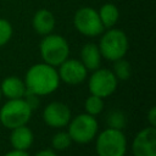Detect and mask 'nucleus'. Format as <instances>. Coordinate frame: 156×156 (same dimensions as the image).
Wrapping results in <instances>:
<instances>
[{
  "instance_id": "f257e3e1",
  "label": "nucleus",
  "mask_w": 156,
  "mask_h": 156,
  "mask_svg": "<svg viewBox=\"0 0 156 156\" xmlns=\"http://www.w3.org/2000/svg\"><path fill=\"white\" fill-rule=\"evenodd\" d=\"M23 82L28 94L44 96L52 94L58 88L60 77L57 69L54 66L41 62L35 63L28 68Z\"/></svg>"
},
{
  "instance_id": "f03ea898",
  "label": "nucleus",
  "mask_w": 156,
  "mask_h": 156,
  "mask_svg": "<svg viewBox=\"0 0 156 156\" xmlns=\"http://www.w3.org/2000/svg\"><path fill=\"white\" fill-rule=\"evenodd\" d=\"M102 37L99 41V50L104 58L108 61H116L123 58L128 51L129 41L127 34L122 29L108 28L106 32L104 30Z\"/></svg>"
},
{
  "instance_id": "7ed1b4c3",
  "label": "nucleus",
  "mask_w": 156,
  "mask_h": 156,
  "mask_svg": "<svg viewBox=\"0 0 156 156\" xmlns=\"http://www.w3.org/2000/svg\"><path fill=\"white\" fill-rule=\"evenodd\" d=\"M33 108L26 99H9L0 108V122L7 129L24 126L29 122Z\"/></svg>"
},
{
  "instance_id": "20e7f679",
  "label": "nucleus",
  "mask_w": 156,
  "mask_h": 156,
  "mask_svg": "<svg viewBox=\"0 0 156 156\" xmlns=\"http://www.w3.org/2000/svg\"><path fill=\"white\" fill-rule=\"evenodd\" d=\"M39 51L43 58V62L58 67L69 55V45L68 41L60 34H48L44 35L40 44Z\"/></svg>"
},
{
  "instance_id": "39448f33",
  "label": "nucleus",
  "mask_w": 156,
  "mask_h": 156,
  "mask_svg": "<svg viewBox=\"0 0 156 156\" xmlns=\"http://www.w3.org/2000/svg\"><path fill=\"white\" fill-rule=\"evenodd\" d=\"M95 150L98 156H124L127 139L122 130L106 128L96 136Z\"/></svg>"
},
{
  "instance_id": "423d86ee",
  "label": "nucleus",
  "mask_w": 156,
  "mask_h": 156,
  "mask_svg": "<svg viewBox=\"0 0 156 156\" xmlns=\"http://www.w3.org/2000/svg\"><path fill=\"white\" fill-rule=\"evenodd\" d=\"M67 126V133L69 134L72 141L78 144H87L91 141L96 136L99 129L96 118L85 112L71 118Z\"/></svg>"
},
{
  "instance_id": "0eeeda50",
  "label": "nucleus",
  "mask_w": 156,
  "mask_h": 156,
  "mask_svg": "<svg viewBox=\"0 0 156 156\" xmlns=\"http://www.w3.org/2000/svg\"><path fill=\"white\" fill-rule=\"evenodd\" d=\"M73 26L85 37H98L105 30L98 11L89 6L80 7L76 11L73 16Z\"/></svg>"
},
{
  "instance_id": "6e6552de",
  "label": "nucleus",
  "mask_w": 156,
  "mask_h": 156,
  "mask_svg": "<svg viewBox=\"0 0 156 156\" xmlns=\"http://www.w3.org/2000/svg\"><path fill=\"white\" fill-rule=\"evenodd\" d=\"M118 79L115 77L113 72L107 68H98L93 71L88 80V88L90 94L99 98H107L115 93L117 89Z\"/></svg>"
},
{
  "instance_id": "1a4fd4ad",
  "label": "nucleus",
  "mask_w": 156,
  "mask_h": 156,
  "mask_svg": "<svg viewBox=\"0 0 156 156\" xmlns=\"http://www.w3.org/2000/svg\"><path fill=\"white\" fill-rule=\"evenodd\" d=\"M72 118L69 107L61 101H52L43 110V119L46 126L51 128H63Z\"/></svg>"
},
{
  "instance_id": "9d476101",
  "label": "nucleus",
  "mask_w": 156,
  "mask_h": 156,
  "mask_svg": "<svg viewBox=\"0 0 156 156\" xmlns=\"http://www.w3.org/2000/svg\"><path fill=\"white\" fill-rule=\"evenodd\" d=\"M132 152L134 156H156V128L146 127L133 139Z\"/></svg>"
},
{
  "instance_id": "9b49d317",
  "label": "nucleus",
  "mask_w": 156,
  "mask_h": 156,
  "mask_svg": "<svg viewBox=\"0 0 156 156\" xmlns=\"http://www.w3.org/2000/svg\"><path fill=\"white\" fill-rule=\"evenodd\" d=\"M58 77L60 80L65 82L66 84L76 85L80 84L85 80L88 69L84 67V65L80 62V60L76 58H66L60 66H58Z\"/></svg>"
},
{
  "instance_id": "f8f14e48",
  "label": "nucleus",
  "mask_w": 156,
  "mask_h": 156,
  "mask_svg": "<svg viewBox=\"0 0 156 156\" xmlns=\"http://www.w3.org/2000/svg\"><path fill=\"white\" fill-rule=\"evenodd\" d=\"M55 16L54 13L48 10V9H40L38 10L32 20V26L33 29L35 30L37 34L39 35H48L50 33H52L54 28H55Z\"/></svg>"
},
{
  "instance_id": "ddd939ff",
  "label": "nucleus",
  "mask_w": 156,
  "mask_h": 156,
  "mask_svg": "<svg viewBox=\"0 0 156 156\" xmlns=\"http://www.w3.org/2000/svg\"><path fill=\"white\" fill-rule=\"evenodd\" d=\"M33 141H34V134L32 129L27 127V124L11 129L10 143L13 149L27 151L33 145Z\"/></svg>"
},
{
  "instance_id": "4468645a",
  "label": "nucleus",
  "mask_w": 156,
  "mask_h": 156,
  "mask_svg": "<svg viewBox=\"0 0 156 156\" xmlns=\"http://www.w3.org/2000/svg\"><path fill=\"white\" fill-rule=\"evenodd\" d=\"M0 89H1V94L7 100L9 99H21V98H24V95L27 93L24 82L22 79H20L18 77H16V76L6 77L1 82Z\"/></svg>"
},
{
  "instance_id": "2eb2a0df",
  "label": "nucleus",
  "mask_w": 156,
  "mask_h": 156,
  "mask_svg": "<svg viewBox=\"0 0 156 156\" xmlns=\"http://www.w3.org/2000/svg\"><path fill=\"white\" fill-rule=\"evenodd\" d=\"M101 54L99 46L94 43H87L80 50V62L88 71H95L101 65Z\"/></svg>"
},
{
  "instance_id": "dca6fc26",
  "label": "nucleus",
  "mask_w": 156,
  "mask_h": 156,
  "mask_svg": "<svg viewBox=\"0 0 156 156\" xmlns=\"http://www.w3.org/2000/svg\"><path fill=\"white\" fill-rule=\"evenodd\" d=\"M99 17H100V21L104 26L105 29H108V28H112L117 21H118V17H119V11L117 9V6L112 2H106L104 4L99 11Z\"/></svg>"
},
{
  "instance_id": "f3484780",
  "label": "nucleus",
  "mask_w": 156,
  "mask_h": 156,
  "mask_svg": "<svg viewBox=\"0 0 156 156\" xmlns=\"http://www.w3.org/2000/svg\"><path fill=\"white\" fill-rule=\"evenodd\" d=\"M84 110H85V113L94 117L100 115L104 110V99L90 94L84 101Z\"/></svg>"
},
{
  "instance_id": "a211bd4d",
  "label": "nucleus",
  "mask_w": 156,
  "mask_h": 156,
  "mask_svg": "<svg viewBox=\"0 0 156 156\" xmlns=\"http://www.w3.org/2000/svg\"><path fill=\"white\" fill-rule=\"evenodd\" d=\"M115 77L118 80H127L130 78L132 74V67L130 63L128 61H126L124 58H119L113 61V69H112Z\"/></svg>"
},
{
  "instance_id": "6ab92c4d",
  "label": "nucleus",
  "mask_w": 156,
  "mask_h": 156,
  "mask_svg": "<svg viewBox=\"0 0 156 156\" xmlns=\"http://www.w3.org/2000/svg\"><path fill=\"white\" fill-rule=\"evenodd\" d=\"M106 122L108 124V128H113V129H119L122 130L126 126V115L119 111V110H113L107 115Z\"/></svg>"
},
{
  "instance_id": "aec40b11",
  "label": "nucleus",
  "mask_w": 156,
  "mask_h": 156,
  "mask_svg": "<svg viewBox=\"0 0 156 156\" xmlns=\"http://www.w3.org/2000/svg\"><path fill=\"white\" fill-rule=\"evenodd\" d=\"M71 144H72V139L67 132H58V133L54 134V136L51 139L52 147L58 151L68 149L71 146Z\"/></svg>"
},
{
  "instance_id": "412c9836",
  "label": "nucleus",
  "mask_w": 156,
  "mask_h": 156,
  "mask_svg": "<svg viewBox=\"0 0 156 156\" xmlns=\"http://www.w3.org/2000/svg\"><path fill=\"white\" fill-rule=\"evenodd\" d=\"M12 33H13L12 24L5 18H0V48L10 41Z\"/></svg>"
},
{
  "instance_id": "4be33fe9",
  "label": "nucleus",
  "mask_w": 156,
  "mask_h": 156,
  "mask_svg": "<svg viewBox=\"0 0 156 156\" xmlns=\"http://www.w3.org/2000/svg\"><path fill=\"white\" fill-rule=\"evenodd\" d=\"M147 122L151 127H156V107H151L147 112Z\"/></svg>"
},
{
  "instance_id": "5701e85b",
  "label": "nucleus",
  "mask_w": 156,
  "mask_h": 156,
  "mask_svg": "<svg viewBox=\"0 0 156 156\" xmlns=\"http://www.w3.org/2000/svg\"><path fill=\"white\" fill-rule=\"evenodd\" d=\"M4 156H29V155L27 154V151H22V150H16V149H13V150L6 152Z\"/></svg>"
},
{
  "instance_id": "b1692460",
  "label": "nucleus",
  "mask_w": 156,
  "mask_h": 156,
  "mask_svg": "<svg viewBox=\"0 0 156 156\" xmlns=\"http://www.w3.org/2000/svg\"><path fill=\"white\" fill-rule=\"evenodd\" d=\"M34 156H57V155L55 154V151H52L50 149H44V150L38 151Z\"/></svg>"
},
{
  "instance_id": "393cba45",
  "label": "nucleus",
  "mask_w": 156,
  "mask_h": 156,
  "mask_svg": "<svg viewBox=\"0 0 156 156\" xmlns=\"http://www.w3.org/2000/svg\"><path fill=\"white\" fill-rule=\"evenodd\" d=\"M1 96H2V94H1V89H0V99H1Z\"/></svg>"
}]
</instances>
